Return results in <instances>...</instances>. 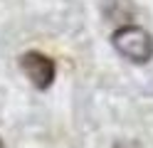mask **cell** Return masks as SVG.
Masks as SVG:
<instances>
[{"mask_svg":"<svg viewBox=\"0 0 153 148\" xmlns=\"http://www.w3.org/2000/svg\"><path fill=\"white\" fill-rule=\"evenodd\" d=\"M20 69L25 72V77L30 79V84H32L35 89H40V91H45V89L52 86L54 74H57L54 59L47 57L45 52H37V49L25 52V54L20 57Z\"/></svg>","mask_w":153,"mask_h":148,"instance_id":"7a4b0ae2","label":"cell"},{"mask_svg":"<svg viewBox=\"0 0 153 148\" xmlns=\"http://www.w3.org/2000/svg\"><path fill=\"white\" fill-rule=\"evenodd\" d=\"M114 49L133 64H146L153 59V35L141 25H121L111 32Z\"/></svg>","mask_w":153,"mask_h":148,"instance_id":"6da1fadb","label":"cell"},{"mask_svg":"<svg viewBox=\"0 0 153 148\" xmlns=\"http://www.w3.org/2000/svg\"><path fill=\"white\" fill-rule=\"evenodd\" d=\"M0 148H5V143H3V138H0Z\"/></svg>","mask_w":153,"mask_h":148,"instance_id":"3957f363","label":"cell"}]
</instances>
